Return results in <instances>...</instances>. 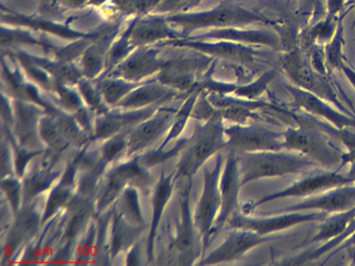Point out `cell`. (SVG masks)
Segmentation results:
<instances>
[{"instance_id":"cell-1","label":"cell","mask_w":355,"mask_h":266,"mask_svg":"<svg viewBox=\"0 0 355 266\" xmlns=\"http://www.w3.org/2000/svg\"><path fill=\"white\" fill-rule=\"evenodd\" d=\"M284 150L304 155L326 170H340L345 166L347 152L343 151L309 114H295V125L282 132Z\"/></svg>"},{"instance_id":"cell-2","label":"cell","mask_w":355,"mask_h":266,"mask_svg":"<svg viewBox=\"0 0 355 266\" xmlns=\"http://www.w3.org/2000/svg\"><path fill=\"white\" fill-rule=\"evenodd\" d=\"M240 168L241 185L265 178L307 174L318 164L299 153L280 151L236 153Z\"/></svg>"},{"instance_id":"cell-3","label":"cell","mask_w":355,"mask_h":266,"mask_svg":"<svg viewBox=\"0 0 355 266\" xmlns=\"http://www.w3.org/2000/svg\"><path fill=\"white\" fill-rule=\"evenodd\" d=\"M282 66L297 87L330 102L340 112L355 116L344 104V101H346L344 93L338 91L326 75L315 70L302 54L299 52L288 54L282 60Z\"/></svg>"},{"instance_id":"cell-4","label":"cell","mask_w":355,"mask_h":266,"mask_svg":"<svg viewBox=\"0 0 355 266\" xmlns=\"http://www.w3.org/2000/svg\"><path fill=\"white\" fill-rule=\"evenodd\" d=\"M221 118H211L207 125L195 135L190 148L186 150L180 164L178 176H191L203 162L217 153L219 150L227 147Z\"/></svg>"},{"instance_id":"cell-5","label":"cell","mask_w":355,"mask_h":266,"mask_svg":"<svg viewBox=\"0 0 355 266\" xmlns=\"http://www.w3.org/2000/svg\"><path fill=\"white\" fill-rule=\"evenodd\" d=\"M350 179L347 176L346 172L342 174L340 170H326V168H315L307 172L302 179L293 183L290 186L269 193L259 197L252 206L251 209L254 210L259 206L276 200L286 199V197H305L315 193H324L336 187L344 186L351 184Z\"/></svg>"},{"instance_id":"cell-6","label":"cell","mask_w":355,"mask_h":266,"mask_svg":"<svg viewBox=\"0 0 355 266\" xmlns=\"http://www.w3.org/2000/svg\"><path fill=\"white\" fill-rule=\"evenodd\" d=\"M225 135L230 151L236 153L284 150L282 132L263 125L236 124L225 129Z\"/></svg>"},{"instance_id":"cell-7","label":"cell","mask_w":355,"mask_h":266,"mask_svg":"<svg viewBox=\"0 0 355 266\" xmlns=\"http://www.w3.org/2000/svg\"><path fill=\"white\" fill-rule=\"evenodd\" d=\"M327 216L325 212H282L277 215L263 216V218H250L246 214L234 215L230 220V224L234 229L250 230L259 234L268 235L282 232L306 222L323 220Z\"/></svg>"},{"instance_id":"cell-8","label":"cell","mask_w":355,"mask_h":266,"mask_svg":"<svg viewBox=\"0 0 355 266\" xmlns=\"http://www.w3.org/2000/svg\"><path fill=\"white\" fill-rule=\"evenodd\" d=\"M284 91L292 99L295 108L340 129H355V116H349L329 106V102L295 85H284Z\"/></svg>"},{"instance_id":"cell-9","label":"cell","mask_w":355,"mask_h":266,"mask_svg":"<svg viewBox=\"0 0 355 266\" xmlns=\"http://www.w3.org/2000/svg\"><path fill=\"white\" fill-rule=\"evenodd\" d=\"M288 234L273 233V234L263 235L244 229H236L224 242L214 251L203 263L217 264L232 261L243 257L251 249L265 245L270 241H277L286 238Z\"/></svg>"},{"instance_id":"cell-10","label":"cell","mask_w":355,"mask_h":266,"mask_svg":"<svg viewBox=\"0 0 355 266\" xmlns=\"http://www.w3.org/2000/svg\"><path fill=\"white\" fill-rule=\"evenodd\" d=\"M222 162H223V157L218 155L213 168L205 172V188L197 208L196 224L205 236V245H207L216 216L221 207L220 172H221Z\"/></svg>"},{"instance_id":"cell-11","label":"cell","mask_w":355,"mask_h":266,"mask_svg":"<svg viewBox=\"0 0 355 266\" xmlns=\"http://www.w3.org/2000/svg\"><path fill=\"white\" fill-rule=\"evenodd\" d=\"M355 207V185H344L324 191L321 195L309 197L300 203L293 204L282 208V212L309 211V210H321L325 213H340Z\"/></svg>"},{"instance_id":"cell-12","label":"cell","mask_w":355,"mask_h":266,"mask_svg":"<svg viewBox=\"0 0 355 266\" xmlns=\"http://www.w3.org/2000/svg\"><path fill=\"white\" fill-rule=\"evenodd\" d=\"M241 187L240 168L236 152L230 151L224 163L223 174L220 179L221 207L216 220L215 230H220L226 222H230L238 207L239 190Z\"/></svg>"},{"instance_id":"cell-13","label":"cell","mask_w":355,"mask_h":266,"mask_svg":"<svg viewBox=\"0 0 355 266\" xmlns=\"http://www.w3.org/2000/svg\"><path fill=\"white\" fill-rule=\"evenodd\" d=\"M261 19L247 12L225 8V10H213V12L197 15V16H184V18H175L174 20L182 24V26L195 27L207 26V25L242 24V23L254 22Z\"/></svg>"},{"instance_id":"cell-14","label":"cell","mask_w":355,"mask_h":266,"mask_svg":"<svg viewBox=\"0 0 355 266\" xmlns=\"http://www.w3.org/2000/svg\"><path fill=\"white\" fill-rule=\"evenodd\" d=\"M171 116L169 112H165L139 125L128 136V150L130 152L139 151L153 143L166 130Z\"/></svg>"},{"instance_id":"cell-15","label":"cell","mask_w":355,"mask_h":266,"mask_svg":"<svg viewBox=\"0 0 355 266\" xmlns=\"http://www.w3.org/2000/svg\"><path fill=\"white\" fill-rule=\"evenodd\" d=\"M161 62L157 60V52L140 51L135 54L132 57L128 58L118 71V76L123 77L128 80H136L147 75L153 74L159 70Z\"/></svg>"},{"instance_id":"cell-16","label":"cell","mask_w":355,"mask_h":266,"mask_svg":"<svg viewBox=\"0 0 355 266\" xmlns=\"http://www.w3.org/2000/svg\"><path fill=\"white\" fill-rule=\"evenodd\" d=\"M355 218V207L347 211L334 213V215L327 218L326 216L322 224H320L319 231L315 236L307 242V245L315 242H326L342 235L350 224L351 220Z\"/></svg>"},{"instance_id":"cell-17","label":"cell","mask_w":355,"mask_h":266,"mask_svg":"<svg viewBox=\"0 0 355 266\" xmlns=\"http://www.w3.org/2000/svg\"><path fill=\"white\" fill-rule=\"evenodd\" d=\"M172 95L173 93L164 87L163 83H151L128 94L120 101V105L123 107H140L159 100L166 99L168 96Z\"/></svg>"},{"instance_id":"cell-18","label":"cell","mask_w":355,"mask_h":266,"mask_svg":"<svg viewBox=\"0 0 355 266\" xmlns=\"http://www.w3.org/2000/svg\"><path fill=\"white\" fill-rule=\"evenodd\" d=\"M169 37H172V33L166 23L159 19H149L134 27L130 35V41L132 43L142 45V44L153 43Z\"/></svg>"},{"instance_id":"cell-19","label":"cell","mask_w":355,"mask_h":266,"mask_svg":"<svg viewBox=\"0 0 355 266\" xmlns=\"http://www.w3.org/2000/svg\"><path fill=\"white\" fill-rule=\"evenodd\" d=\"M171 190V177H165V175L162 174L161 181H159V184H157L155 197H153V220L149 243L153 241V235H155L157 224H159V216H161L162 211H163L164 207H165L166 202L168 201V197H169Z\"/></svg>"},{"instance_id":"cell-20","label":"cell","mask_w":355,"mask_h":266,"mask_svg":"<svg viewBox=\"0 0 355 266\" xmlns=\"http://www.w3.org/2000/svg\"><path fill=\"white\" fill-rule=\"evenodd\" d=\"M40 133L43 141L49 143V147L53 148V150L61 151L64 148L67 147V141L69 139L64 135L55 120L49 118H42Z\"/></svg>"},{"instance_id":"cell-21","label":"cell","mask_w":355,"mask_h":266,"mask_svg":"<svg viewBox=\"0 0 355 266\" xmlns=\"http://www.w3.org/2000/svg\"><path fill=\"white\" fill-rule=\"evenodd\" d=\"M135 239V229L126 224L121 215H116L114 222L113 236H112V255H116L121 249H125L128 243Z\"/></svg>"},{"instance_id":"cell-22","label":"cell","mask_w":355,"mask_h":266,"mask_svg":"<svg viewBox=\"0 0 355 266\" xmlns=\"http://www.w3.org/2000/svg\"><path fill=\"white\" fill-rule=\"evenodd\" d=\"M134 87V85L123 82V81L103 80L101 82H98L97 89L101 91L103 99L107 103L114 104L121 101L125 97L126 94L130 93Z\"/></svg>"},{"instance_id":"cell-23","label":"cell","mask_w":355,"mask_h":266,"mask_svg":"<svg viewBox=\"0 0 355 266\" xmlns=\"http://www.w3.org/2000/svg\"><path fill=\"white\" fill-rule=\"evenodd\" d=\"M70 187H71V184L61 181L59 186L51 193L49 203H47L46 210H45L44 220L51 218L58 209L71 201Z\"/></svg>"},{"instance_id":"cell-24","label":"cell","mask_w":355,"mask_h":266,"mask_svg":"<svg viewBox=\"0 0 355 266\" xmlns=\"http://www.w3.org/2000/svg\"><path fill=\"white\" fill-rule=\"evenodd\" d=\"M122 209L126 218H130L132 224L138 226L143 224L142 210L139 204L138 195L134 188H128L123 191Z\"/></svg>"},{"instance_id":"cell-25","label":"cell","mask_w":355,"mask_h":266,"mask_svg":"<svg viewBox=\"0 0 355 266\" xmlns=\"http://www.w3.org/2000/svg\"><path fill=\"white\" fill-rule=\"evenodd\" d=\"M39 224H40V216H39L38 212L30 208V209L24 210L20 215H18L15 230H17L26 238V237L32 236L36 232Z\"/></svg>"},{"instance_id":"cell-26","label":"cell","mask_w":355,"mask_h":266,"mask_svg":"<svg viewBox=\"0 0 355 266\" xmlns=\"http://www.w3.org/2000/svg\"><path fill=\"white\" fill-rule=\"evenodd\" d=\"M55 180L53 174H37L31 177L26 181V186H24V193L26 197H33L40 193L41 191L45 190L51 182Z\"/></svg>"},{"instance_id":"cell-27","label":"cell","mask_w":355,"mask_h":266,"mask_svg":"<svg viewBox=\"0 0 355 266\" xmlns=\"http://www.w3.org/2000/svg\"><path fill=\"white\" fill-rule=\"evenodd\" d=\"M128 147V139L119 133L113 139H110L103 148V160L105 162L112 161L120 155Z\"/></svg>"},{"instance_id":"cell-28","label":"cell","mask_w":355,"mask_h":266,"mask_svg":"<svg viewBox=\"0 0 355 266\" xmlns=\"http://www.w3.org/2000/svg\"><path fill=\"white\" fill-rule=\"evenodd\" d=\"M103 58L98 49L89 50L83 58L84 73L89 77H94L103 68Z\"/></svg>"},{"instance_id":"cell-29","label":"cell","mask_w":355,"mask_h":266,"mask_svg":"<svg viewBox=\"0 0 355 266\" xmlns=\"http://www.w3.org/2000/svg\"><path fill=\"white\" fill-rule=\"evenodd\" d=\"M80 91L84 95L87 103L93 108V109L98 110L101 114L105 112V106H103V97L98 89H94L89 83L80 82Z\"/></svg>"},{"instance_id":"cell-30","label":"cell","mask_w":355,"mask_h":266,"mask_svg":"<svg viewBox=\"0 0 355 266\" xmlns=\"http://www.w3.org/2000/svg\"><path fill=\"white\" fill-rule=\"evenodd\" d=\"M3 188L5 193H7L8 199L10 200L11 205L13 206V209L16 211L18 209V203H19V182L14 180V179H8V181L3 182Z\"/></svg>"},{"instance_id":"cell-31","label":"cell","mask_w":355,"mask_h":266,"mask_svg":"<svg viewBox=\"0 0 355 266\" xmlns=\"http://www.w3.org/2000/svg\"><path fill=\"white\" fill-rule=\"evenodd\" d=\"M346 249H355V233H353L349 238H347L346 240L343 241L338 247H336V249H332L329 254H328L327 258L332 257V256L336 255L338 251H344Z\"/></svg>"},{"instance_id":"cell-32","label":"cell","mask_w":355,"mask_h":266,"mask_svg":"<svg viewBox=\"0 0 355 266\" xmlns=\"http://www.w3.org/2000/svg\"><path fill=\"white\" fill-rule=\"evenodd\" d=\"M345 164H349L348 172H346L351 182L355 183V153L347 152Z\"/></svg>"},{"instance_id":"cell-33","label":"cell","mask_w":355,"mask_h":266,"mask_svg":"<svg viewBox=\"0 0 355 266\" xmlns=\"http://www.w3.org/2000/svg\"><path fill=\"white\" fill-rule=\"evenodd\" d=\"M343 70H344L345 74H346V76L348 77L349 80L351 81V83H352L353 85L355 87V72L354 71L351 70V69H349L348 66H342Z\"/></svg>"},{"instance_id":"cell-34","label":"cell","mask_w":355,"mask_h":266,"mask_svg":"<svg viewBox=\"0 0 355 266\" xmlns=\"http://www.w3.org/2000/svg\"><path fill=\"white\" fill-rule=\"evenodd\" d=\"M60 1L64 2L65 4H68V6H78V4L83 3L85 0H60Z\"/></svg>"}]
</instances>
